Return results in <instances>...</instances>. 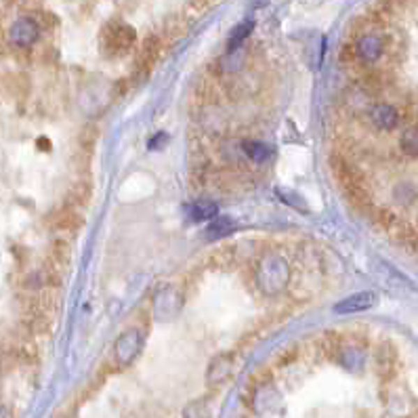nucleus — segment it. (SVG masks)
I'll return each mask as SVG.
<instances>
[{
  "label": "nucleus",
  "instance_id": "nucleus-15",
  "mask_svg": "<svg viewBox=\"0 0 418 418\" xmlns=\"http://www.w3.org/2000/svg\"><path fill=\"white\" fill-rule=\"evenodd\" d=\"M253 28H255V24H253V22H244V24L236 26V28L232 30L230 38H227V51H230V53L238 51V49H240V47L246 43V38L251 36Z\"/></svg>",
  "mask_w": 418,
  "mask_h": 418
},
{
  "label": "nucleus",
  "instance_id": "nucleus-4",
  "mask_svg": "<svg viewBox=\"0 0 418 418\" xmlns=\"http://www.w3.org/2000/svg\"><path fill=\"white\" fill-rule=\"evenodd\" d=\"M353 51L359 64H376L387 53V38L376 32H364L357 36Z\"/></svg>",
  "mask_w": 418,
  "mask_h": 418
},
{
  "label": "nucleus",
  "instance_id": "nucleus-10",
  "mask_svg": "<svg viewBox=\"0 0 418 418\" xmlns=\"http://www.w3.org/2000/svg\"><path fill=\"white\" fill-rule=\"evenodd\" d=\"M232 372V355H217L208 368V382H223Z\"/></svg>",
  "mask_w": 418,
  "mask_h": 418
},
{
  "label": "nucleus",
  "instance_id": "nucleus-2",
  "mask_svg": "<svg viewBox=\"0 0 418 418\" xmlns=\"http://www.w3.org/2000/svg\"><path fill=\"white\" fill-rule=\"evenodd\" d=\"M290 280V267L282 257H267L261 261L257 269V282L263 294L276 297L280 294Z\"/></svg>",
  "mask_w": 418,
  "mask_h": 418
},
{
  "label": "nucleus",
  "instance_id": "nucleus-9",
  "mask_svg": "<svg viewBox=\"0 0 418 418\" xmlns=\"http://www.w3.org/2000/svg\"><path fill=\"white\" fill-rule=\"evenodd\" d=\"M376 303V297L372 292H357L347 297L345 301L334 305V313L345 315V313H357V311H366Z\"/></svg>",
  "mask_w": 418,
  "mask_h": 418
},
{
  "label": "nucleus",
  "instance_id": "nucleus-13",
  "mask_svg": "<svg viewBox=\"0 0 418 418\" xmlns=\"http://www.w3.org/2000/svg\"><path fill=\"white\" fill-rule=\"evenodd\" d=\"M217 204L215 202H208V200H200V202H195L191 208H189V217H191V221H195V223H200V221H211V219H215L217 217Z\"/></svg>",
  "mask_w": 418,
  "mask_h": 418
},
{
  "label": "nucleus",
  "instance_id": "nucleus-14",
  "mask_svg": "<svg viewBox=\"0 0 418 418\" xmlns=\"http://www.w3.org/2000/svg\"><path fill=\"white\" fill-rule=\"evenodd\" d=\"M399 147L403 151V156L408 158H418V124L408 126L401 137H399Z\"/></svg>",
  "mask_w": 418,
  "mask_h": 418
},
{
  "label": "nucleus",
  "instance_id": "nucleus-3",
  "mask_svg": "<svg viewBox=\"0 0 418 418\" xmlns=\"http://www.w3.org/2000/svg\"><path fill=\"white\" fill-rule=\"evenodd\" d=\"M160 53H162V40H160V36H156V34L147 36L143 40L137 57H135V66H133V78H135V82H143L149 76L151 68L160 59Z\"/></svg>",
  "mask_w": 418,
  "mask_h": 418
},
{
  "label": "nucleus",
  "instance_id": "nucleus-1",
  "mask_svg": "<svg viewBox=\"0 0 418 418\" xmlns=\"http://www.w3.org/2000/svg\"><path fill=\"white\" fill-rule=\"evenodd\" d=\"M137 45V32L122 22H110L99 32V51L105 59H122Z\"/></svg>",
  "mask_w": 418,
  "mask_h": 418
},
{
  "label": "nucleus",
  "instance_id": "nucleus-11",
  "mask_svg": "<svg viewBox=\"0 0 418 418\" xmlns=\"http://www.w3.org/2000/svg\"><path fill=\"white\" fill-rule=\"evenodd\" d=\"M242 151H244V156L251 162H257V164H263V162H267L274 156L271 147L261 143V141H244L242 143Z\"/></svg>",
  "mask_w": 418,
  "mask_h": 418
},
{
  "label": "nucleus",
  "instance_id": "nucleus-16",
  "mask_svg": "<svg viewBox=\"0 0 418 418\" xmlns=\"http://www.w3.org/2000/svg\"><path fill=\"white\" fill-rule=\"evenodd\" d=\"M230 234H232V221L225 219V217L211 219V223H208V227H206V238L208 240H219V238H225Z\"/></svg>",
  "mask_w": 418,
  "mask_h": 418
},
{
  "label": "nucleus",
  "instance_id": "nucleus-8",
  "mask_svg": "<svg viewBox=\"0 0 418 418\" xmlns=\"http://www.w3.org/2000/svg\"><path fill=\"white\" fill-rule=\"evenodd\" d=\"M47 223H49L55 232H76V230H80L82 219H80V215H78L76 208L64 206L61 211H55V213L47 219Z\"/></svg>",
  "mask_w": 418,
  "mask_h": 418
},
{
  "label": "nucleus",
  "instance_id": "nucleus-17",
  "mask_svg": "<svg viewBox=\"0 0 418 418\" xmlns=\"http://www.w3.org/2000/svg\"><path fill=\"white\" fill-rule=\"evenodd\" d=\"M183 418H211V414H208V408L204 401H193L185 408Z\"/></svg>",
  "mask_w": 418,
  "mask_h": 418
},
{
  "label": "nucleus",
  "instance_id": "nucleus-18",
  "mask_svg": "<svg viewBox=\"0 0 418 418\" xmlns=\"http://www.w3.org/2000/svg\"><path fill=\"white\" fill-rule=\"evenodd\" d=\"M168 141V137L166 135H162V133H158L151 141H149V147L151 149H158V147H164V143Z\"/></svg>",
  "mask_w": 418,
  "mask_h": 418
},
{
  "label": "nucleus",
  "instance_id": "nucleus-7",
  "mask_svg": "<svg viewBox=\"0 0 418 418\" xmlns=\"http://www.w3.org/2000/svg\"><path fill=\"white\" fill-rule=\"evenodd\" d=\"M368 116H370V124L374 128H380V130L395 128L399 124V118H401L399 110L393 107V105H389V103H376V105H372L370 112H368Z\"/></svg>",
  "mask_w": 418,
  "mask_h": 418
},
{
  "label": "nucleus",
  "instance_id": "nucleus-5",
  "mask_svg": "<svg viewBox=\"0 0 418 418\" xmlns=\"http://www.w3.org/2000/svg\"><path fill=\"white\" fill-rule=\"evenodd\" d=\"M38 38H40V24L34 17H22L9 30V43L17 49H28Z\"/></svg>",
  "mask_w": 418,
  "mask_h": 418
},
{
  "label": "nucleus",
  "instance_id": "nucleus-12",
  "mask_svg": "<svg viewBox=\"0 0 418 418\" xmlns=\"http://www.w3.org/2000/svg\"><path fill=\"white\" fill-rule=\"evenodd\" d=\"M68 263H70V246H68V242H64V240L53 242L51 253H49V265H47V267L59 271V269L66 267Z\"/></svg>",
  "mask_w": 418,
  "mask_h": 418
},
{
  "label": "nucleus",
  "instance_id": "nucleus-19",
  "mask_svg": "<svg viewBox=\"0 0 418 418\" xmlns=\"http://www.w3.org/2000/svg\"><path fill=\"white\" fill-rule=\"evenodd\" d=\"M0 418H11V414H9V408H7V405H3V403H0Z\"/></svg>",
  "mask_w": 418,
  "mask_h": 418
},
{
  "label": "nucleus",
  "instance_id": "nucleus-6",
  "mask_svg": "<svg viewBox=\"0 0 418 418\" xmlns=\"http://www.w3.org/2000/svg\"><path fill=\"white\" fill-rule=\"evenodd\" d=\"M141 345H143V338H141V332L139 330H126L118 336L116 345H114V359L116 364L120 366H126L130 364L137 353L141 351Z\"/></svg>",
  "mask_w": 418,
  "mask_h": 418
}]
</instances>
